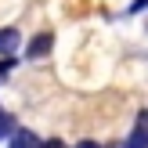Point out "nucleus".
<instances>
[{
    "mask_svg": "<svg viewBox=\"0 0 148 148\" xmlns=\"http://www.w3.org/2000/svg\"><path fill=\"white\" fill-rule=\"evenodd\" d=\"M51 47H54V36L51 33H36L33 40H29V47H25V58H43V54H51Z\"/></svg>",
    "mask_w": 148,
    "mask_h": 148,
    "instance_id": "1",
    "label": "nucleus"
},
{
    "mask_svg": "<svg viewBox=\"0 0 148 148\" xmlns=\"http://www.w3.org/2000/svg\"><path fill=\"white\" fill-rule=\"evenodd\" d=\"M40 148H65V145H62V141H58V137H51V141H43Z\"/></svg>",
    "mask_w": 148,
    "mask_h": 148,
    "instance_id": "8",
    "label": "nucleus"
},
{
    "mask_svg": "<svg viewBox=\"0 0 148 148\" xmlns=\"http://www.w3.org/2000/svg\"><path fill=\"white\" fill-rule=\"evenodd\" d=\"M123 148H148V112L137 116V127H134V134L123 141Z\"/></svg>",
    "mask_w": 148,
    "mask_h": 148,
    "instance_id": "2",
    "label": "nucleus"
},
{
    "mask_svg": "<svg viewBox=\"0 0 148 148\" xmlns=\"http://www.w3.org/2000/svg\"><path fill=\"white\" fill-rule=\"evenodd\" d=\"M7 69H14V65H11V58H0V79L7 76Z\"/></svg>",
    "mask_w": 148,
    "mask_h": 148,
    "instance_id": "7",
    "label": "nucleus"
},
{
    "mask_svg": "<svg viewBox=\"0 0 148 148\" xmlns=\"http://www.w3.org/2000/svg\"><path fill=\"white\" fill-rule=\"evenodd\" d=\"M76 148H101V145H98V141H79Z\"/></svg>",
    "mask_w": 148,
    "mask_h": 148,
    "instance_id": "9",
    "label": "nucleus"
},
{
    "mask_svg": "<svg viewBox=\"0 0 148 148\" xmlns=\"http://www.w3.org/2000/svg\"><path fill=\"white\" fill-rule=\"evenodd\" d=\"M11 130H14V116L0 112V137H11Z\"/></svg>",
    "mask_w": 148,
    "mask_h": 148,
    "instance_id": "5",
    "label": "nucleus"
},
{
    "mask_svg": "<svg viewBox=\"0 0 148 148\" xmlns=\"http://www.w3.org/2000/svg\"><path fill=\"white\" fill-rule=\"evenodd\" d=\"M145 7H148V0H134V4H130V7H127V11H130V14H141V11H145Z\"/></svg>",
    "mask_w": 148,
    "mask_h": 148,
    "instance_id": "6",
    "label": "nucleus"
},
{
    "mask_svg": "<svg viewBox=\"0 0 148 148\" xmlns=\"http://www.w3.org/2000/svg\"><path fill=\"white\" fill-rule=\"evenodd\" d=\"M18 43H22L18 29H0V54L4 58H11L14 51H18Z\"/></svg>",
    "mask_w": 148,
    "mask_h": 148,
    "instance_id": "4",
    "label": "nucleus"
},
{
    "mask_svg": "<svg viewBox=\"0 0 148 148\" xmlns=\"http://www.w3.org/2000/svg\"><path fill=\"white\" fill-rule=\"evenodd\" d=\"M11 148H40V137L25 127H14L11 130Z\"/></svg>",
    "mask_w": 148,
    "mask_h": 148,
    "instance_id": "3",
    "label": "nucleus"
}]
</instances>
